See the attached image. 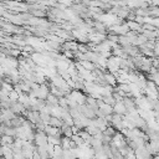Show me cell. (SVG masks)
<instances>
[{"instance_id":"obj_1","label":"cell","mask_w":159,"mask_h":159,"mask_svg":"<svg viewBox=\"0 0 159 159\" xmlns=\"http://www.w3.org/2000/svg\"><path fill=\"white\" fill-rule=\"evenodd\" d=\"M35 145L36 147H46L47 144V135L43 133V132H37L35 134Z\"/></svg>"},{"instance_id":"obj_2","label":"cell","mask_w":159,"mask_h":159,"mask_svg":"<svg viewBox=\"0 0 159 159\" xmlns=\"http://www.w3.org/2000/svg\"><path fill=\"white\" fill-rule=\"evenodd\" d=\"M14 143V138L10 135H1V145H11Z\"/></svg>"},{"instance_id":"obj_3","label":"cell","mask_w":159,"mask_h":159,"mask_svg":"<svg viewBox=\"0 0 159 159\" xmlns=\"http://www.w3.org/2000/svg\"><path fill=\"white\" fill-rule=\"evenodd\" d=\"M62 147L61 145H55L53 147V157H57L61 159V155H62Z\"/></svg>"},{"instance_id":"obj_4","label":"cell","mask_w":159,"mask_h":159,"mask_svg":"<svg viewBox=\"0 0 159 159\" xmlns=\"http://www.w3.org/2000/svg\"><path fill=\"white\" fill-rule=\"evenodd\" d=\"M0 147H1V135H0Z\"/></svg>"},{"instance_id":"obj_5","label":"cell","mask_w":159,"mask_h":159,"mask_svg":"<svg viewBox=\"0 0 159 159\" xmlns=\"http://www.w3.org/2000/svg\"><path fill=\"white\" fill-rule=\"evenodd\" d=\"M113 159H124V158H113Z\"/></svg>"},{"instance_id":"obj_6","label":"cell","mask_w":159,"mask_h":159,"mask_svg":"<svg viewBox=\"0 0 159 159\" xmlns=\"http://www.w3.org/2000/svg\"><path fill=\"white\" fill-rule=\"evenodd\" d=\"M71 159H76V158H71Z\"/></svg>"}]
</instances>
